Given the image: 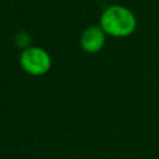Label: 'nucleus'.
<instances>
[{
  "instance_id": "1",
  "label": "nucleus",
  "mask_w": 159,
  "mask_h": 159,
  "mask_svg": "<svg viewBox=\"0 0 159 159\" xmlns=\"http://www.w3.org/2000/svg\"><path fill=\"white\" fill-rule=\"evenodd\" d=\"M98 25L106 35L122 39L134 34L137 29V17L129 7L120 4H113L102 11Z\"/></svg>"
},
{
  "instance_id": "2",
  "label": "nucleus",
  "mask_w": 159,
  "mask_h": 159,
  "mask_svg": "<svg viewBox=\"0 0 159 159\" xmlns=\"http://www.w3.org/2000/svg\"><path fill=\"white\" fill-rule=\"evenodd\" d=\"M19 61L21 68L31 76H42L47 73L52 63L50 53L40 46H29L24 48Z\"/></svg>"
},
{
  "instance_id": "4",
  "label": "nucleus",
  "mask_w": 159,
  "mask_h": 159,
  "mask_svg": "<svg viewBox=\"0 0 159 159\" xmlns=\"http://www.w3.org/2000/svg\"><path fill=\"white\" fill-rule=\"evenodd\" d=\"M15 42H16V45H17L19 47H21L22 50L26 48V47H29V46H30V36H29V34L25 32V31L19 32V34L15 36Z\"/></svg>"
},
{
  "instance_id": "3",
  "label": "nucleus",
  "mask_w": 159,
  "mask_h": 159,
  "mask_svg": "<svg viewBox=\"0 0 159 159\" xmlns=\"http://www.w3.org/2000/svg\"><path fill=\"white\" fill-rule=\"evenodd\" d=\"M106 32L102 30L99 25H91L81 35L80 46L87 53H97L99 52L106 43Z\"/></svg>"
}]
</instances>
